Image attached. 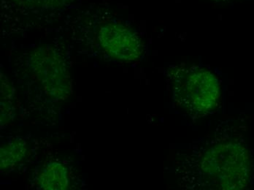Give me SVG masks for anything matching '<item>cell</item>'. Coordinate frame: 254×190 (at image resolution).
<instances>
[{
    "instance_id": "3",
    "label": "cell",
    "mask_w": 254,
    "mask_h": 190,
    "mask_svg": "<svg viewBox=\"0 0 254 190\" xmlns=\"http://www.w3.org/2000/svg\"><path fill=\"white\" fill-rule=\"evenodd\" d=\"M26 67L32 78L54 101H64L72 94V78L61 52L51 45L31 51Z\"/></svg>"
},
{
    "instance_id": "6",
    "label": "cell",
    "mask_w": 254,
    "mask_h": 190,
    "mask_svg": "<svg viewBox=\"0 0 254 190\" xmlns=\"http://www.w3.org/2000/svg\"><path fill=\"white\" fill-rule=\"evenodd\" d=\"M40 188L46 190H66L69 188L67 168L63 164H48L38 177Z\"/></svg>"
},
{
    "instance_id": "1",
    "label": "cell",
    "mask_w": 254,
    "mask_h": 190,
    "mask_svg": "<svg viewBox=\"0 0 254 190\" xmlns=\"http://www.w3.org/2000/svg\"><path fill=\"white\" fill-rule=\"evenodd\" d=\"M203 182L218 190L246 189L250 182L252 165L246 145L224 140L204 151L199 161Z\"/></svg>"
},
{
    "instance_id": "2",
    "label": "cell",
    "mask_w": 254,
    "mask_h": 190,
    "mask_svg": "<svg viewBox=\"0 0 254 190\" xmlns=\"http://www.w3.org/2000/svg\"><path fill=\"white\" fill-rule=\"evenodd\" d=\"M178 106L191 117H199L214 111L221 103L219 80L207 68L173 67L167 72Z\"/></svg>"
},
{
    "instance_id": "7",
    "label": "cell",
    "mask_w": 254,
    "mask_h": 190,
    "mask_svg": "<svg viewBox=\"0 0 254 190\" xmlns=\"http://www.w3.org/2000/svg\"><path fill=\"white\" fill-rule=\"evenodd\" d=\"M26 154V143L21 139L12 140L0 149V168L8 171L21 163Z\"/></svg>"
},
{
    "instance_id": "9",
    "label": "cell",
    "mask_w": 254,
    "mask_h": 190,
    "mask_svg": "<svg viewBox=\"0 0 254 190\" xmlns=\"http://www.w3.org/2000/svg\"><path fill=\"white\" fill-rule=\"evenodd\" d=\"M1 100H13V89L11 83L9 81L4 74L1 72Z\"/></svg>"
},
{
    "instance_id": "4",
    "label": "cell",
    "mask_w": 254,
    "mask_h": 190,
    "mask_svg": "<svg viewBox=\"0 0 254 190\" xmlns=\"http://www.w3.org/2000/svg\"><path fill=\"white\" fill-rule=\"evenodd\" d=\"M96 38L100 49L113 60L131 63L143 55V42L138 33L115 20L101 21L97 26Z\"/></svg>"
},
{
    "instance_id": "8",
    "label": "cell",
    "mask_w": 254,
    "mask_h": 190,
    "mask_svg": "<svg viewBox=\"0 0 254 190\" xmlns=\"http://www.w3.org/2000/svg\"><path fill=\"white\" fill-rule=\"evenodd\" d=\"M1 126L10 123L15 117V107L13 100H0Z\"/></svg>"
},
{
    "instance_id": "5",
    "label": "cell",
    "mask_w": 254,
    "mask_h": 190,
    "mask_svg": "<svg viewBox=\"0 0 254 190\" xmlns=\"http://www.w3.org/2000/svg\"><path fill=\"white\" fill-rule=\"evenodd\" d=\"M82 0H0L1 11L15 17H40L64 12Z\"/></svg>"
},
{
    "instance_id": "10",
    "label": "cell",
    "mask_w": 254,
    "mask_h": 190,
    "mask_svg": "<svg viewBox=\"0 0 254 190\" xmlns=\"http://www.w3.org/2000/svg\"><path fill=\"white\" fill-rule=\"evenodd\" d=\"M213 1H218V2H226V1H232V0H213Z\"/></svg>"
}]
</instances>
